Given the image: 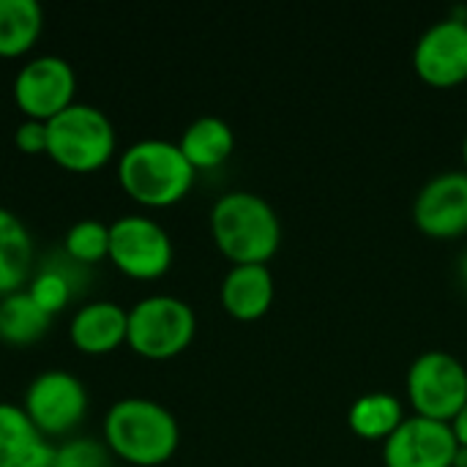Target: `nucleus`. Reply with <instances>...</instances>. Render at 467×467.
<instances>
[{
    "label": "nucleus",
    "instance_id": "obj_28",
    "mask_svg": "<svg viewBox=\"0 0 467 467\" xmlns=\"http://www.w3.org/2000/svg\"><path fill=\"white\" fill-rule=\"evenodd\" d=\"M462 161H465V170H467V131H465V140H462Z\"/></svg>",
    "mask_w": 467,
    "mask_h": 467
},
{
    "label": "nucleus",
    "instance_id": "obj_16",
    "mask_svg": "<svg viewBox=\"0 0 467 467\" xmlns=\"http://www.w3.org/2000/svg\"><path fill=\"white\" fill-rule=\"evenodd\" d=\"M178 148L194 170H213L233 156L235 131L219 115H200L183 129Z\"/></svg>",
    "mask_w": 467,
    "mask_h": 467
},
{
    "label": "nucleus",
    "instance_id": "obj_10",
    "mask_svg": "<svg viewBox=\"0 0 467 467\" xmlns=\"http://www.w3.org/2000/svg\"><path fill=\"white\" fill-rule=\"evenodd\" d=\"M416 74L435 88H454L467 79V16H443L421 30L413 47Z\"/></svg>",
    "mask_w": 467,
    "mask_h": 467
},
{
    "label": "nucleus",
    "instance_id": "obj_5",
    "mask_svg": "<svg viewBox=\"0 0 467 467\" xmlns=\"http://www.w3.org/2000/svg\"><path fill=\"white\" fill-rule=\"evenodd\" d=\"M194 334L197 315L183 298L156 293L140 298L129 309L126 345L148 361H167L181 356L192 345Z\"/></svg>",
    "mask_w": 467,
    "mask_h": 467
},
{
    "label": "nucleus",
    "instance_id": "obj_6",
    "mask_svg": "<svg viewBox=\"0 0 467 467\" xmlns=\"http://www.w3.org/2000/svg\"><path fill=\"white\" fill-rule=\"evenodd\" d=\"M405 386L419 416L451 424L467 402V367L454 353L432 348L413 358Z\"/></svg>",
    "mask_w": 467,
    "mask_h": 467
},
{
    "label": "nucleus",
    "instance_id": "obj_13",
    "mask_svg": "<svg viewBox=\"0 0 467 467\" xmlns=\"http://www.w3.org/2000/svg\"><path fill=\"white\" fill-rule=\"evenodd\" d=\"M129 309L115 301H90L79 306L68 323L71 345L85 356H107L126 345Z\"/></svg>",
    "mask_w": 467,
    "mask_h": 467
},
{
    "label": "nucleus",
    "instance_id": "obj_15",
    "mask_svg": "<svg viewBox=\"0 0 467 467\" xmlns=\"http://www.w3.org/2000/svg\"><path fill=\"white\" fill-rule=\"evenodd\" d=\"M52 451L22 405L0 402V467H49Z\"/></svg>",
    "mask_w": 467,
    "mask_h": 467
},
{
    "label": "nucleus",
    "instance_id": "obj_14",
    "mask_svg": "<svg viewBox=\"0 0 467 467\" xmlns=\"http://www.w3.org/2000/svg\"><path fill=\"white\" fill-rule=\"evenodd\" d=\"M274 274L263 263H244L233 265L219 287V298L227 315L235 320H257L274 304Z\"/></svg>",
    "mask_w": 467,
    "mask_h": 467
},
{
    "label": "nucleus",
    "instance_id": "obj_25",
    "mask_svg": "<svg viewBox=\"0 0 467 467\" xmlns=\"http://www.w3.org/2000/svg\"><path fill=\"white\" fill-rule=\"evenodd\" d=\"M451 430H454V438H457V443L467 449V402L462 405V410H460V413L451 419Z\"/></svg>",
    "mask_w": 467,
    "mask_h": 467
},
{
    "label": "nucleus",
    "instance_id": "obj_24",
    "mask_svg": "<svg viewBox=\"0 0 467 467\" xmlns=\"http://www.w3.org/2000/svg\"><path fill=\"white\" fill-rule=\"evenodd\" d=\"M14 145H16L22 153H27V156L47 153V123L25 118V120L14 129Z\"/></svg>",
    "mask_w": 467,
    "mask_h": 467
},
{
    "label": "nucleus",
    "instance_id": "obj_12",
    "mask_svg": "<svg viewBox=\"0 0 467 467\" xmlns=\"http://www.w3.org/2000/svg\"><path fill=\"white\" fill-rule=\"evenodd\" d=\"M413 222L432 238L467 233V170H446L427 178L413 200Z\"/></svg>",
    "mask_w": 467,
    "mask_h": 467
},
{
    "label": "nucleus",
    "instance_id": "obj_22",
    "mask_svg": "<svg viewBox=\"0 0 467 467\" xmlns=\"http://www.w3.org/2000/svg\"><path fill=\"white\" fill-rule=\"evenodd\" d=\"M25 290L49 317H55L71 301V279L55 265H44L36 276H30Z\"/></svg>",
    "mask_w": 467,
    "mask_h": 467
},
{
    "label": "nucleus",
    "instance_id": "obj_2",
    "mask_svg": "<svg viewBox=\"0 0 467 467\" xmlns=\"http://www.w3.org/2000/svg\"><path fill=\"white\" fill-rule=\"evenodd\" d=\"M211 235L219 252L244 263H268L282 244V222L276 208L257 192H224L211 208Z\"/></svg>",
    "mask_w": 467,
    "mask_h": 467
},
{
    "label": "nucleus",
    "instance_id": "obj_26",
    "mask_svg": "<svg viewBox=\"0 0 467 467\" xmlns=\"http://www.w3.org/2000/svg\"><path fill=\"white\" fill-rule=\"evenodd\" d=\"M454 467H467V449H465V446H460V449H457V457H454Z\"/></svg>",
    "mask_w": 467,
    "mask_h": 467
},
{
    "label": "nucleus",
    "instance_id": "obj_11",
    "mask_svg": "<svg viewBox=\"0 0 467 467\" xmlns=\"http://www.w3.org/2000/svg\"><path fill=\"white\" fill-rule=\"evenodd\" d=\"M457 438L449 421L427 416H405V421L383 441L386 467H454Z\"/></svg>",
    "mask_w": 467,
    "mask_h": 467
},
{
    "label": "nucleus",
    "instance_id": "obj_4",
    "mask_svg": "<svg viewBox=\"0 0 467 467\" xmlns=\"http://www.w3.org/2000/svg\"><path fill=\"white\" fill-rule=\"evenodd\" d=\"M118 150V134L107 112L74 101L47 123V156L68 172H96Z\"/></svg>",
    "mask_w": 467,
    "mask_h": 467
},
{
    "label": "nucleus",
    "instance_id": "obj_17",
    "mask_svg": "<svg viewBox=\"0 0 467 467\" xmlns=\"http://www.w3.org/2000/svg\"><path fill=\"white\" fill-rule=\"evenodd\" d=\"M33 271V238L22 219L0 208V298L22 290Z\"/></svg>",
    "mask_w": 467,
    "mask_h": 467
},
{
    "label": "nucleus",
    "instance_id": "obj_18",
    "mask_svg": "<svg viewBox=\"0 0 467 467\" xmlns=\"http://www.w3.org/2000/svg\"><path fill=\"white\" fill-rule=\"evenodd\" d=\"M402 421V400L391 391H367L348 410L350 430L364 441H386Z\"/></svg>",
    "mask_w": 467,
    "mask_h": 467
},
{
    "label": "nucleus",
    "instance_id": "obj_3",
    "mask_svg": "<svg viewBox=\"0 0 467 467\" xmlns=\"http://www.w3.org/2000/svg\"><path fill=\"white\" fill-rule=\"evenodd\" d=\"M197 170L186 161L178 142L145 137L118 156L120 189L145 208H170L194 186Z\"/></svg>",
    "mask_w": 467,
    "mask_h": 467
},
{
    "label": "nucleus",
    "instance_id": "obj_1",
    "mask_svg": "<svg viewBox=\"0 0 467 467\" xmlns=\"http://www.w3.org/2000/svg\"><path fill=\"white\" fill-rule=\"evenodd\" d=\"M104 446L112 457L137 467L170 462L181 446L172 410L148 397H123L104 416Z\"/></svg>",
    "mask_w": 467,
    "mask_h": 467
},
{
    "label": "nucleus",
    "instance_id": "obj_19",
    "mask_svg": "<svg viewBox=\"0 0 467 467\" xmlns=\"http://www.w3.org/2000/svg\"><path fill=\"white\" fill-rule=\"evenodd\" d=\"M44 30V11L36 0H0V57L27 55Z\"/></svg>",
    "mask_w": 467,
    "mask_h": 467
},
{
    "label": "nucleus",
    "instance_id": "obj_8",
    "mask_svg": "<svg viewBox=\"0 0 467 467\" xmlns=\"http://www.w3.org/2000/svg\"><path fill=\"white\" fill-rule=\"evenodd\" d=\"M22 410L44 438H63L85 421L88 389L66 369H47L30 380Z\"/></svg>",
    "mask_w": 467,
    "mask_h": 467
},
{
    "label": "nucleus",
    "instance_id": "obj_20",
    "mask_svg": "<svg viewBox=\"0 0 467 467\" xmlns=\"http://www.w3.org/2000/svg\"><path fill=\"white\" fill-rule=\"evenodd\" d=\"M52 326V317L30 298L27 290H16L0 298V339L5 345H33Z\"/></svg>",
    "mask_w": 467,
    "mask_h": 467
},
{
    "label": "nucleus",
    "instance_id": "obj_27",
    "mask_svg": "<svg viewBox=\"0 0 467 467\" xmlns=\"http://www.w3.org/2000/svg\"><path fill=\"white\" fill-rule=\"evenodd\" d=\"M460 276H462L467 287V252H462V257H460Z\"/></svg>",
    "mask_w": 467,
    "mask_h": 467
},
{
    "label": "nucleus",
    "instance_id": "obj_7",
    "mask_svg": "<svg viewBox=\"0 0 467 467\" xmlns=\"http://www.w3.org/2000/svg\"><path fill=\"white\" fill-rule=\"evenodd\" d=\"M172 257V238L156 219L126 213L109 224V263L129 279H159L170 271Z\"/></svg>",
    "mask_w": 467,
    "mask_h": 467
},
{
    "label": "nucleus",
    "instance_id": "obj_23",
    "mask_svg": "<svg viewBox=\"0 0 467 467\" xmlns=\"http://www.w3.org/2000/svg\"><path fill=\"white\" fill-rule=\"evenodd\" d=\"M112 454L104 443L90 438H71L63 446H55L49 467H109Z\"/></svg>",
    "mask_w": 467,
    "mask_h": 467
},
{
    "label": "nucleus",
    "instance_id": "obj_21",
    "mask_svg": "<svg viewBox=\"0 0 467 467\" xmlns=\"http://www.w3.org/2000/svg\"><path fill=\"white\" fill-rule=\"evenodd\" d=\"M63 252L71 263L96 265L109 260V224L99 219H79L66 230Z\"/></svg>",
    "mask_w": 467,
    "mask_h": 467
},
{
    "label": "nucleus",
    "instance_id": "obj_9",
    "mask_svg": "<svg viewBox=\"0 0 467 467\" xmlns=\"http://www.w3.org/2000/svg\"><path fill=\"white\" fill-rule=\"evenodd\" d=\"M77 74L66 57L36 55L14 77V104L30 120L49 123L74 104Z\"/></svg>",
    "mask_w": 467,
    "mask_h": 467
}]
</instances>
